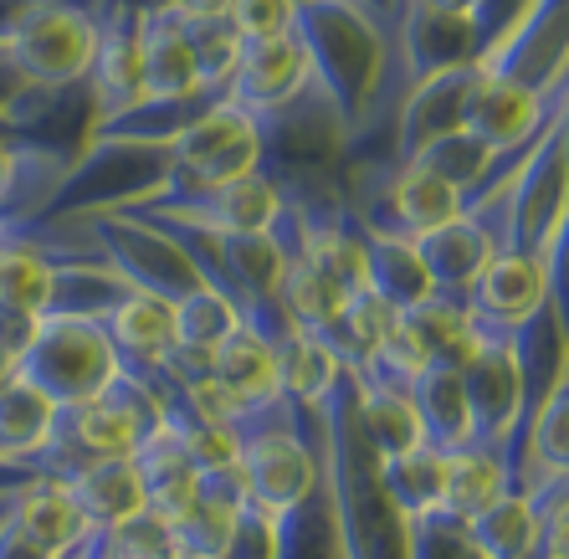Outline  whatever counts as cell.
<instances>
[{"label":"cell","mask_w":569,"mask_h":559,"mask_svg":"<svg viewBox=\"0 0 569 559\" xmlns=\"http://www.w3.org/2000/svg\"><path fill=\"white\" fill-rule=\"evenodd\" d=\"M390 31L396 27H385L365 0H298L292 37L303 41L313 82L329 93L345 133L359 123L375 82H380Z\"/></svg>","instance_id":"cell-1"},{"label":"cell","mask_w":569,"mask_h":559,"mask_svg":"<svg viewBox=\"0 0 569 559\" xmlns=\"http://www.w3.org/2000/svg\"><path fill=\"white\" fill-rule=\"evenodd\" d=\"M119 375H123L119 349L108 345L103 323L78 319V313H41L27 349H21V360H16V380L37 386L52 406L98 396Z\"/></svg>","instance_id":"cell-2"},{"label":"cell","mask_w":569,"mask_h":559,"mask_svg":"<svg viewBox=\"0 0 569 559\" xmlns=\"http://www.w3.org/2000/svg\"><path fill=\"white\" fill-rule=\"evenodd\" d=\"M164 154H170V180L149 200H170L186 190H211L226 180H241V174H257L262 170V129L247 108L221 93L190 129L174 133Z\"/></svg>","instance_id":"cell-3"},{"label":"cell","mask_w":569,"mask_h":559,"mask_svg":"<svg viewBox=\"0 0 569 559\" xmlns=\"http://www.w3.org/2000/svg\"><path fill=\"white\" fill-rule=\"evenodd\" d=\"M477 323V349L467 355L462 390H467V411H472V441L488 452L503 457L508 482H513V457H518V427H523V370L513 355V333Z\"/></svg>","instance_id":"cell-4"},{"label":"cell","mask_w":569,"mask_h":559,"mask_svg":"<svg viewBox=\"0 0 569 559\" xmlns=\"http://www.w3.org/2000/svg\"><path fill=\"white\" fill-rule=\"evenodd\" d=\"M164 421V406L159 396L144 386V380H133V375H119L108 390L88 400H72V406H57L52 416V437L62 447L82 457V462H93V457H133L139 452V441Z\"/></svg>","instance_id":"cell-5"},{"label":"cell","mask_w":569,"mask_h":559,"mask_svg":"<svg viewBox=\"0 0 569 559\" xmlns=\"http://www.w3.org/2000/svg\"><path fill=\"white\" fill-rule=\"evenodd\" d=\"M129 216H154V221H174L200 237H252V231H272L282 216V190L267 170L226 180L211 190H186L170 200H139Z\"/></svg>","instance_id":"cell-6"},{"label":"cell","mask_w":569,"mask_h":559,"mask_svg":"<svg viewBox=\"0 0 569 559\" xmlns=\"http://www.w3.org/2000/svg\"><path fill=\"white\" fill-rule=\"evenodd\" d=\"M88 227H93V241H98V252H103V262L113 267L129 288H139V293H154V298H164V303H174V298H186L190 288H200L196 262L159 227L139 221V216L93 211Z\"/></svg>","instance_id":"cell-7"},{"label":"cell","mask_w":569,"mask_h":559,"mask_svg":"<svg viewBox=\"0 0 569 559\" xmlns=\"http://www.w3.org/2000/svg\"><path fill=\"white\" fill-rule=\"evenodd\" d=\"M144 98V67H139V6L113 0L98 21V47L88 62V108H93V133L129 113ZM88 133V139H93Z\"/></svg>","instance_id":"cell-8"},{"label":"cell","mask_w":569,"mask_h":559,"mask_svg":"<svg viewBox=\"0 0 569 559\" xmlns=\"http://www.w3.org/2000/svg\"><path fill=\"white\" fill-rule=\"evenodd\" d=\"M569 206V170L559 149V119L539 133V144L513 170V252L539 257Z\"/></svg>","instance_id":"cell-9"},{"label":"cell","mask_w":569,"mask_h":559,"mask_svg":"<svg viewBox=\"0 0 569 559\" xmlns=\"http://www.w3.org/2000/svg\"><path fill=\"white\" fill-rule=\"evenodd\" d=\"M390 62L406 72V82H421L441 67H462L477 62V37H472V16L441 11L431 0H400L396 31H390Z\"/></svg>","instance_id":"cell-10"},{"label":"cell","mask_w":569,"mask_h":559,"mask_svg":"<svg viewBox=\"0 0 569 559\" xmlns=\"http://www.w3.org/2000/svg\"><path fill=\"white\" fill-rule=\"evenodd\" d=\"M472 88H477V62L441 67V72L416 82L411 93L400 98L396 129H390V164H411L426 144H437L441 133L462 129Z\"/></svg>","instance_id":"cell-11"},{"label":"cell","mask_w":569,"mask_h":559,"mask_svg":"<svg viewBox=\"0 0 569 559\" xmlns=\"http://www.w3.org/2000/svg\"><path fill=\"white\" fill-rule=\"evenodd\" d=\"M313 67L298 37H272V41H241L237 72L226 82V98L241 103L247 113H272V108L292 103L298 93H308Z\"/></svg>","instance_id":"cell-12"},{"label":"cell","mask_w":569,"mask_h":559,"mask_svg":"<svg viewBox=\"0 0 569 559\" xmlns=\"http://www.w3.org/2000/svg\"><path fill=\"white\" fill-rule=\"evenodd\" d=\"M98 323H103L108 345L119 349L123 375L154 386L159 365H164V355L174 349V303H164V298H154V293H139V288H123V293L98 313Z\"/></svg>","instance_id":"cell-13"},{"label":"cell","mask_w":569,"mask_h":559,"mask_svg":"<svg viewBox=\"0 0 569 559\" xmlns=\"http://www.w3.org/2000/svg\"><path fill=\"white\" fill-rule=\"evenodd\" d=\"M139 67H144V98L139 103H170V98H190L206 88L196 72L186 27H180V16L164 0L139 6Z\"/></svg>","instance_id":"cell-14"},{"label":"cell","mask_w":569,"mask_h":559,"mask_svg":"<svg viewBox=\"0 0 569 559\" xmlns=\"http://www.w3.org/2000/svg\"><path fill=\"white\" fill-rule=\"evenodd\" d=\"M133 472H139V493H144V508L154 519L164 523H180L196 508V493H200V467L190 462L186 441L170 421H159L139 452H133Z\"/></svg>","instance_id":"cell-15"},{"label":"cell","mask_w":569,"mask_h":559,"mask_svg":"<svg viewBox=\"0 0 569 559\" xmlns=\"http://www.w3.org/2000/svg\"><path fill=\"white\" fill-rule=\"evenodd\" d=\"M543 303H549V293H543V267H539V257H523V252H498L482 267V278L467 288L472 319L492 323V329H508V333L523 319H533Z\"/></svg>","instance_id":"cell-16"},{"label":"cell","mask_w":569,"mask_h":559,"mask_svg":"<svg viewBox=\"0 0 569 559\" xmlns=\"http://www.w3.org/2000/svg\"><path fill=\"white\" fill-rule=\"evenodd\" d=\"M498 252H503L498 237H492L472 211H462L457 221L426 231V237L416 241V257H421L431 288H437V293H457V298H467V288L482 278V267H488Z\"/></svg>","instance_id":"cell-17"},{"label":"cell","mask_w":569,"mask_h":559,"mask_svg":"<svg viewBox=\"0 0 569 559\" xmlns=\"http://www.w3.org/2000/svg\"><path fill=\"white\" fill-rule=\"evenodd\" d=\"M508 488H513V482H508L503 457L488 452V447H477V441H467V447L447 452V482H441V503L431 508V513L472 523V519H482Z\"/></svg>","instance_id":"cell-18"},{"label":"cell","mask_w":569,"mask_h":559,"mask_svg":"<svg viewBox=\"0 0 569 559\" xmlns=\"http://www.w3.org/2000/svg\"><path fill=\"white\" fill-rule=\"evenodd\" d=\"M57 482L72 493V503L82 508V519L93 523V529H108V523H119V519H129V513L144 508L133 457H93V462L72 467V472Z\"/></svg>","instance_id":"cell-19"},{"label":"cell","mask_w":569,"mask_h":559,"mask_svg":"<svg viewBox=\"0 0 569 559\" xmlns=\"http://www.w3.org/2000/svg\"><path fill=\"white\" fill-rule=\"evenodd\" d=\"M211 375L237 400H247L252 411H267V406H278V400H282L278 349L267 345L262 333L247 329V323H241V329H231L221 339V349L211 355Z\"/></svg>","instance_id":"cell-20"},{"label":"cell","mask_w":569,"mask_h":559,"mask_svg":"<svg viewBox=\"0 0 569 559\" xmlns=\"http://www.w3.org/2000/svg\"><path fill=\"white\" fill-rule=\"evenodd\" d=\"M543 478H569V370L539 400V411L523 431V447H518L513 488H533Z\"/></svg>","instance_id":"cell-21"},{"label":"cell","mask_w":569,"mask_h":559,"mask_svg":"<svg viewBox=\"0 0 569 559\" xmlns=\"http://www.w3.org/2000/svg\"><path fill=\"white\" fill-rule=\"evenodd\" d=\"M411 406L421 416V437L441 452H457L472 441V411H467V390H462V370L457 365H426L411 386Z\"/></svg>","instance_id":"cell-22"},{"label":"cell","mask_w":569,"mask_h":559,"mask_svg":"<svg viewBox=\"0 0 569 559\" xmlns=\"http://www.w3.org/2000/svg\"><path fill=\"white\" fill-rule=\"evenodd\" d=\"M11 519L21 523L27 539H37L52 559H62L82 533L93 529V523L82 519V508L72 503V493H67L57 478H31L27 488H16L11 493Z\"/></svg>","instance_id":"cell-23"},{"label":"cell","mask_w":569,"mask_h":559,"mask_svg":"<svg viewBox=\"0 0 569 559\" xmlns=\"http://www.w3.org/2000/svg\"><path fill=\"white\" fill-rule=\"evenodd\" d=\"M272 349H278L282 396H288L292 406H303L308 416H318V406H323V400L333 396V386L345 380V360H339L313 329H298V323H292Z\"/></svg>","instance_id":"cell-24"},{"label":"cell","mask_w":569,"mask_h":559,"mask_svg":"<svg viewBox=\"0 0 569 559\" xmlns=\"http://www.w3.org/2000/svg\"><path fill=\"white\" fill-rule=\"evenodd\" d=\"M365 278H370V293H380L400 313L437 293L421 257H416V241L385 237V231H370V227H365Z\"/></svg>","instance_id":"cell-25"},{"label":"cell","mask_w":569,"mask_h":559,"mask_svg":"<svg viewBox=\"0 0 569 559\" xmlns=\"http://www.w3.org/2000/svg\"><path fill=\"white\" fill-rule=\"evenodd\" d=\"M52 416H57L52 400L41 396L37 386H27V380L11 375V380L0 386V467L27 472V457L41 452L47 437H52Z\"/></svg>","instance_id":"cell-26"},{"label":"cell","mask_w":569,"mask_h":559,"mask_svg":"<svg viewBox=\"0 0 569 559\" xmlns=\"http://www.w3.org/2000/svg\"><path fill=\"white\" fill-rule=\"evenodd\" d=\"M467 533L477 539L482 559H543L539 513H533L529 493H518V488H508L482 519L467 523Z\"/></svg>","instance_id":"cell-27"},{"label":"cell","mask_w":569,"mask_h":559,"mask_svg":"<svg viewBox=\"0 0 569 559\" xmlns=\"http://www.w3.org/2000/svg\"><path fill=\"white\" fill-rule=\"evenodd\" d=\"M380 482H385V493H390V503H396L406 519H421V513H431V508L441 503L447 452H441V447H431V441H421V447H411V452L385 457V462H380Z\"/></svg>","instance_id":"cell-28"},{"label":"cell","mask_w":569,"mask_h":559,"mask_svg":"<svg viewBox=\"0 0 569 559\" xmlns=\"http://www.w3.org/2000/svg\"><path fill=\"white\" fill-rule=\"evenodd\" d=\"M278 303L288 308V319L298 323V329H329L333 313L345 308V293L333 288L323 272H318V262L303 252V237H298V247L288 252V262H282V282H278Z\"/></svg>","instance_id":"cell-29"},{"label":"cell","mask_w":569,"mask_h":559,"mask_svg":"<svg viewBox=\"0 0 569 559\" xmlns=\"http://www.w3.org/2000/svg\"><path fill=\"white\" fill-rule=\"evenodd\" d=\"M406 319H411V329L426 339L431 360H441V365H462L477 349L472 308H467V298H457V293H431L426 303L406 308Z\"/></svg>","instance_id":"cell-30"},{"label":"cell","mask_w":569,"mask_h":559,"mask_svg":"<svg viewBox=\"0 0 569 559\" xmlns=\"http://www.w3.org/2000/svg\"><path fill=\"white\" fill-rule=\"evenodd\" d=\"M231 329H241V313L221 288H211V282H200V288H190L186 298H174V345L180 349L216 355Z\"/></svg>","instance_id":"cell-31"},{"label":"cell","mask_w":569,"mask_h":559,"mask_svg":"<svg viewBox=\"0 0 569 559\" xmlns=\"http://www.w3.org/2000/svg\"><path fill=\"white\" fill-rule=\"evenodd\" d=\"M52 282H57V262H47L31 241L11 237L0 247V303L6 308H21V313L41 319L47 303H52Z\"/></svg>","instance_id":"cell-32"},{"label":"cell","mask_w":569,"mask_h":559,"mask_svg":"<svg viewBox=\"0 0 569 559\" xmlns=\"http://www.w3.org/2000/svg\"><path fill=\"white\" fill-rule=\"evenodd\" d=\"M180 16V11H174ZM180 27H186V41L190 52H196V72L206 88L226 93V82L237 72V57H241V37L237 27L226 21V16H180Z\"/></svg>","instance_id":"cell-33"},{"label":"cell","mask_w":569,"mask_h":559,"mask_svg":"<svg viewBox=\"0 0 569 559\" xmlns=\"http://www.w3.org/2000/svg\"><path fill=\"white\" fill-rule=\"evenodd\" d=\"M411 164H426L431 174H441V180H451V186L462 190V200L477 190V180L488 174V164H492V149L482 144V139H472L467 129H457V133H441L437 144H426L421 154H416Z\"/></svg>","instance_id":"cell-34"},{"label":"cell","mask_w":569,"mask_h":559,"mask_svg":"<svg viewBox=\"0 0 569 559\" xmlns=\"http://www.w3.org/2000/svg\"><path fill=\"white\" fill-rule=\"evenodd\" d=\"M98 555L103 559H174V533L164 519L139 508L129 519L98 529Z\"/></svg>","instance_id":"cell-35"},{"label":"cell","mask_w":569,"mask_h":559,"mask_svg":"<svg viewBox=\"0 0 569 559\" xmlns=\"http://www.w3.org/2000/svg\"><path fill=\"white\" fill-rule=\"evenodd\" d=\"M406 559H482V549L467 533V523L421 513V519H406Z\"/></svg>","instance_id":"cell-36"},{"label":"cell","mask_w":569,"mask_h":559,"mask_svg":"<svg viewBox=\"0 0 569 559\" xmlns=\"http://www.w3.org/2000/svg\"><path fill=\"white\" fill-rule=\"evenodd\" d=\"M518 493H529L533 513H539L543 559H569V478H543Z\"/></svg>","instance_id":"cell-37"},{"label":"cell","mask_w":569,"mask_h":559,"mask_svg":"<svg viewBox=\"0 0 569 559\" xmlns=\"http://www.w3.org/2000/svg\"><path fill=\"white\" fill-rule=\"evenodd\" d=\"M370 360L380 365L390 380H400V386H411L426 365H437V360H431V349H426V339L411 329V319H406V313L390 323V333L380 339V349H375Z\"/></svg>","instance_id":"cell-38"},{"label":"cell","mask_w":569,"mask_h":559,"mask_svg":"<svg viewBox=\"0 0 569 559\" xmlns=\"http://www.w3.org/2000/svg\"><path fill=\"white\" fill-rule=\"evenodd\" d=\"M292 16H298V0H231L226 21L237 27L241 41H272L292 37Z\"/></svg>","instance_id":"cell-39"},{"label":"cell","mask_w":569,"mask_h":559,"mask_svg":"<svg viewBox=\"0 0 569 559\" xmlns=\"http://www.w3.org/2000/svg\"><path fill=\"white\" fill-rule=\"evenodd\" d=\"M539 267H543V293H549V313L559 319V329H565V339H569V206H565V216H559L555 237L543 241Z\"/></svg>","instance_id":"cell-40"},{"label":"cell","mask_w":569,"mask_h":559,"mask_svg":"<svg viewBox=\"0 0 569 559\" xmlns=\"http://www.w3.org/2000/svg\"><path fill=\"white\" fill-rule=\"evenodd\" d=\"M529 11V0H477L472 6V37H477V62L518 27V16Z\"/></svg>","instance_id":"cell-41"},{"label":"cell","mask_w":569,"mask_h":559,"mask_svg":"<svg viewBox=\"0 0 569 559\" xmlns=\"http://www.w3.org/2000/svg\"><path fill=\"white\" fill-rule=\"evenodd\" d=\"M164 6L180 16H226L231 11V0H164Z\"/></svg>","instance_id":"cell-42"},{"label":"cell","mask_w":569,"mask_h":559,"mask_svg":"<svg viewBox=\"0 0 569 559\" xmlns=\"http://www.w3.org/2000/svg\"><path fill=\"white\" fill-rule=\"evenodd\" d=\"M365 6H370V11L380 16L385 27H396V11H400V0H365Z\"/></svg>","instance_id":"cell-43"},{"label":"cell","mask_w":569,"mask_h":559,"mask_svg":"<svg viewBox=\"0 0 569 559\" xmlns=\"http://www.w3.org/2000/svg\"><path fill=\"white\" fill-rule=\"evenodd\" d=\"M559 149H565V170H569V98L559 108Z\"/></svg>","instance_id":"cell-44"},{"label":"cell","mask_w":569,"mask_h":559,"mask_svg":"<svg viewBox=\"0 0 569 559\" xmlns=\"http://www.w3.org/2000/svg\"><path fill=\"white\" fill-rule=\"evenodd\" d=\"M431 6H441V11H457V16H472L477 0H431Z\"/></svg>","instance_id":"cell-45"},{"label":"cell","mask_w":569,"mask_h":559,"mask_svg":"<svg viewBox=\"0 0 569 559\" xmlns=\"http://www.w3.org/2000/svg\"><path fill=\"white\" fill-rule=\"evenodd\" d=\"M16 227H21V221H11V216L0 211V247H6V241H11V237H16Z\"/></svg>","instance_id":"cell-46"},{"label":"cell","mask_w":569,"mask_h":559,"mask_svg":"<svg viewBox=\"0 0 569 559\" xmlns=\"http://www.w3.org/2000/svg\"><path fill=\"white\" fill-rule=\"evenodd\" d=\"M6 498H11V493H0V508H6Z\"/></svg>","instance_id":"cell-47"},{"label":"cell","mask_w":569,"mask_h":559,"mask_svg":"<svg viewBox=\"0 0 569 559\" xmlns=\"http://www.w3.org/2000/svg\"><path fill=\"white\" fill-rule=\"evenodd\" d=\"M565 370H569V365H565Z\"/></svg>","instance_id":"cell-48"},{"label":"cell","mask_w":569,"mask_h":559,"mask_svg":"<svg viewBox=\"0 0 569 559\" xmlns=\"http://www.w3.org/2000/svg\"><path fill=\"white\" fill-rule=\"evenodd\" d=\"M0 57H6V52H0Z\"/></svg>","instance_id":"cell-49"}]
</instances>
